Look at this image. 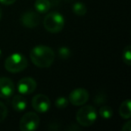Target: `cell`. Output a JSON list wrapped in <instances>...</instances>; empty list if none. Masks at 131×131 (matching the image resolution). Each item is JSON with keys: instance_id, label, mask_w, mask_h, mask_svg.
I'll return each instance as SVG.
<instances>
[{"instance_id": "5b68a950", "label": "cell", "mask_w": 131, "mask_h": 131, "mask_svg": "<svg viewBox=\"0 0 131 131\" xmlns=\"http://www.w3.org/2000/svg\"><path fill=\"white\" fill-rule=\"evenodd\" d=\"M40 125V118L35 112H27L23 116L20 120L19 127L22 131L36 130Z\"/></svg>"}, {"instance_id": "7c38bea8", "label": "cell", "mask_w": 131, "mask_h": 131, "mask_svg": "<svg viewBox=\"0 0 131 131\" xmlns=\"http://www.w3.org/2000/svg\"><path fill=\"white\" fill-rule=\"evenodd\" d=\"M130 100H126L124 101L121 103V105L119 106V110H118V112L119 115L122 118H125V119H129L131 117V110H130Z\"/></svg>"}, {"instance_id": "ac0fdd59", "label": "cell", "mask_w": 131, "mask_h": 131, "mask_svg": "<svg viewBox=\"0 0 131 131\" xmlns=\"http://www.w3.org/2000/svg\"><path fill=\"white\" fill-rule=\"evenodd\" d=\"M68 100L66 97H58V99L56 100V102H55V105H56V107L58 108V109H65V108L68 107Z\"/></svg>"}, {"instance_id": "3957f363", "label": "cell", "mask_w": 131, "mask_h": 131, "mask_svg": "<svg viewBox=\"0 0 131 131\" xmlns=\"http://www.w3.org/2000/svg\"><path fill=\"white\" fill-rule=\"evenodd\" d=\"M28 60L21 53H14L6 58L5 61V68L8 72L18 73L22 72L27 68Z\"/></svg>"}, {"instance_id": "d4e9b609", "label": "cell", "mask_w": 131, "mask_h": 131, "mask_svg": "<svg viewBox=\"0 0 131 131\" xmlns=\"http://www.w3.org/2000/svg\"><path fill=\"white\" fill-rule=\"evenodd\" d=\"M1 55H2V50L0 49V57H1Z\"/></svg>"}, {"instance_id": "44dd1931", "label": "cell", "mask_w": 131, "mask_h": 131, "mask_svg": "<svg viewBox=\"0 0 131 131\" xmlns=\"http://www.w3.org/2000/svg\"><path fill=\"white\" fill-rule=\"evenodd\" d=\"M122 131H131V121L128 120L127 123L124 124L122 127Z\"/></svg>"}, {"instance_id": "7a4b0ae2", "label": "cell", "mask_w": 131, "mask_h": 131, "mask_svg": "<svg viewBox=\"0 0 131 131\" xmlns=\"http://www.w3.org/2000/svg\"><path fill=\"white\" fill-rule=\"evenodd\" d=\"M43 25L49 32L58 33L65 26V18L58 12H50L44 18Z\"/></svg>"}, {"instance_id": "cb8c5ba5", "label": "cell", "mask_w": 131, "mask_h": 131, "mask_svg": "<svg viewBox=\"0 0 131 131\" xmlns=\"http://www.w3.org/2000/svg\"><path fill=\"white\" fill-rule=\"evenodd\" d=\"M1 18H2V10L0 8V20H1Z\"/></svg>"}, {"instance_id": "ffe728a7", "label": "cell", "mask_w": 131, "mask_h": 131, "mask_svg": "<svg viewBox=\"0 0 131 131\" xmlns=\"http://www.w3.org/2000/svg\"><path fill=\"white\" fill-rule=\"evenodd\" d=\"M7 112L8 111L6 106L2 102H0V122L6 119V116H7Z\"/></svg>"}, {"instance_id": "8992f818", "label": "cell", "mask_w": 131, "mask_h": 131, "mask_svg": "<svg viewBox=\"0 0 131 131\" xmlns=\"http://www.w3.org/2000/svg\"><path fill=\"white\" fill-rule=\"evenodd\" d=\"M89 99V93L84 88H77L70 93L68 102L75 106H82L86 103Z\"/></svg>"}, {"instance_id": "9c48e42d", "label": "cell", "mask_w": 131, "mask_h": 131, "mask_svg": "<svg viewBox=\"0 0 131 131\" xmlns=\"http://www.w3.org/2000/svg\"><path fill=\"white\" fill-rule=\"evenodd\" d=\"M40 23V16L33 11H26L21 16V24L27 28H35Z\"/></svg>"}, {"instance_id": "7402d4cb", "label": "cell", "mask_w": 131, "mask_h": 131, "mask_svg": "<svg viewBox=\"0 0 131 131\" xmlns=\"http://www.w3.org/2000/svg\"><path fill=\"white\" fill-rule=\"evenodd\" d=\"M15 2H16V0H0V3L6 6H9V5H13Z\"/></svg>"}, {"instance_id": "5bb4252c", "label": "cell", "mask_w": 131, "mask_h": 131, "mask_svg": "<svg viewBox=\"0 0 131 131\" xmlns=\"http://www.w3.org/2000/svg\"><path fill=\"white\" fill-rule=\"evenodd\" d=\"M73 12L78 16H84L87 13V8L82 2H75L73 5Z\"/></svg>"}, {"instance_id": "30bf717a", "label": "cell", "mask_w": 131, "mask_h": 131, "mask_svg": "<svg viewBox=\"0 0 131 131\" xmlns=\"http://www.w3.org/2000/svg\"><path fill=\"white\" fill-rule=\"evenodd\" d=\"M15 84L8 77H0V97L10 98L15 93Z\"/></svg>"}, {"instance_id": "6da1fadb", "label": "cell", "mask_w": 131, "mask_h": 131, "mask_svg": "<svg viewBox=\"0 0 131 131\" xmlns=\"http://www.w3.org/2000/svg\"><path fill=\"white\" fill-rule=\"evenodd\" d=\"M31 60L36 67L40 68H49L55 60V53L52 49L45 45L34 47L30 53Z\"/></svg>"}, {"instance_id": "603a6c76", "label": "cell", "mask_w": 131, "mask_h": 131, "mask_svg": "<svg viewBox=\"0 0 131 131\" xmlns=\"http://www.w3.org/2000/svg\"><path fill=\"white\" fill-rule=\"evenodd\" d=\"M67 129H68V130H70V131H73V130H78L79 127H77L75 125H74V124H70V126L67 127Z\"/></svg>"}, {"instance_id": "d6986e66", "label": "cell", "mask_w": 131, "mask_h": 131, "mask_svg": "<svg viewBox=\"0 0 131 131\" xmlns=\"http://www.w3.org/2000/svg\"><path fill=\"white\" fill-rule=\"evenodd\" d=\"M71 51L67 47H61L60 49H58V56L62 58V59H67L69 58Z\"/></svg>"}, {"instance_id": "9a60e30c", "label": "cell", "mask_w": 131, "mask_h": 131, "mask_svg": "<svg viewBox=\"0 0 131 131\" xmlns=\"http://www.w3.org/2000/svg\"><path fill=\"white\" fill-rule=\"evenodd\" d=\"M122 59H123V62L127 66L131 65V47H130V45H127L125 47V49H123Z\"/></svg>"}, {"instance_id": "8fae6325", "label": "cell", "mask_w": 131, "mask_h": 131, "mask_svg": "<svg viewBox=\"0 0 131 131\" xmlns=\"http://www.w3.org/2000/svg\"><path fill=\"white\" fill-rule=\"evenodd\" d=\"M12 106H13L15 111L21 112V111H24L27 107V101L22 94L19 93V94H16L13 97Z\"/></svg>"}, {"instance_id": "e0dca14e", "label": "cell", "mask_w": 131, "mask_h": 131, "mask_svg": "<svg viewBox=\"0 0 131 131\" xmlns=\"http://www.w3.org/2000/svg\"><path fill=\"white\" fill-rule=\"evenodd\" d=\"M106 101H107V95L103 91L98 92L97 94L94 96V98H93V102L98 106L104 104L106 102Z\"/></svg>"}, {"instance_id": "52a82bcc", "label": "cell", "mask_w": 131, "mask_h": 131, "mask_svg": "<svg viewBox=\"0 0 131 131\" xmlns=\"http://www.w3.org/2000/svg\"><path fill=\"white\" fill-rule=\"evenodd\" d=\"M50 100L44 94H37L31 100L32 108L40 113L47 112L50 108Z\"/></svg>"}, {"instance_id": "2e32d148", "label": "cell", "mask_w": 131, "mask_h": 131, "mask_svg": "<svg viewBox=\"0 0 131 131\" xmlns=\"http://www.w3.org/2000/svg\"><path fill=\"white\" fill-rule=\"evenodd\" d=\"M99 113H100V116L102 118H105V119H109V118H111L112 117L113 111L109 106H102L99 110Z\"/></svg>"}, {"instance_id": "277c9868", "label": "cell", "mask_w": 131, "mask_h": 131, "mask_svg": "<svg viewBox=\"0 0 131 131\" xmlns=\"http://www.w3.org/2000/svg\"><path fill=\"white\" fill-rule=\"evenodd\" d=\"M97 119V111L93 106L85 105L77 112V121L82 127H90Z\"/></svg>"}, {"instance_id": "4fadbf2b", "label": "cell", "mask_w": 131, "mask_h": 131, "mask_svg": "<svg viewBox=\"0 0 131 131\" xmlns=\"http://www.w3.org/2000/svg\"><path fill=\"white\" fill-rule=\"evenodd\" d=\"M34 7L37 12L40 14L47 13L51 7V2L49 0H36L34 4Z\"/></svg>"}, {"instance_id": "ba28073f", "label": "cell", "mask_w": 131, "mask_h": 131, "mask_svg": "<svg viewBox=\"0 0 131 131\" xmlns=\"http://www.w3.org/2000/svg\"><path fill=\"white\" fill-rule=\"evenodd\" d=\"M37 87V83L31 77H24L17 84V90L22 95L32 93Z\"/></svg>"}]
</instances>
